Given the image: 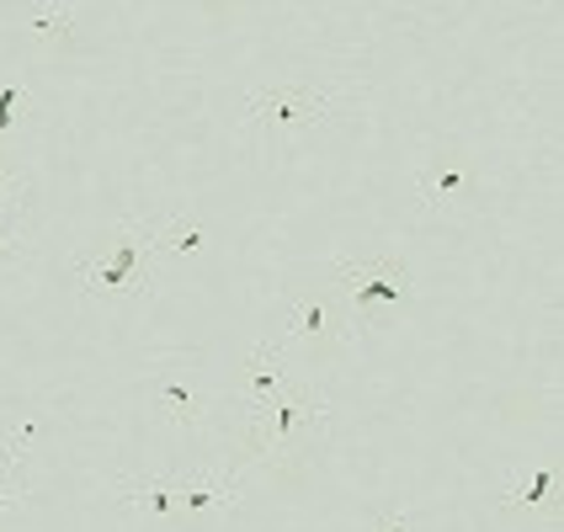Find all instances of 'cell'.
<instances>
[{
	"mask_svg": "<svg viewBox=\"0 0 564 532\" xmlns=\"http://www.w3.org/2000/svg\"><path fill=\"white\" fill-rule=\"evenodd\" d=\"M341 101V91L330 86H278V91H251L246 96V123H261L272 133V144L299 139L304 128H314L330 107Z\"/></svg>",
	"mask_w": 564,
	"mask_h": 532,
	"instance_id": "3957f363",
	"label": "cell"
},
{
	"mask_svg": "<svg viewBox=\"0 0 564 532\" xmlns=\"http://www.w3.org/2000/svg\"><path fill=\"white\" fill-rule=\"evenodd\" d=\"M336 293H346V319H351V336H362L368 325H378L383 314L410 310L415 304V287L400 256H378V261H336Z\"/></svg>",
	"mask_w": 564,
	"mask_h": 532,
	"instance_id": "7a4b0ae2",
	"label": "cell"
},
{
	"mask_svg": "<svg viewBox=\"0 0 564 532\" xmlns=\"http://www.w3.org/2000/svg\"><path fill=\"white\" fill-rule=\"evenodd\" d=\"M293 383L299 378H288V368H282V341H261L246 351V362H240V400L246 405H261V400H272Z\"/></svg>",
	"mask_w": 564,
	"mask_h": 532,
	"instance_id": "52a82bcc",
	"label": "cell"
},
{
	"mask_svg": "<svg viewBox=\"0 0 564 532\" xmlns=\"http://www.w3.org/2000/svg\"><path fill=\"white\" fill-rule=\"evenodd\" d=\"M229 501H235V479H197V485H182V490H176V506H187V511L229 506Z\"/></svg>",
	"mask_w": 564,
	"mask_h": 532,
	"instance_id": "7c38bea8",
	"label": "cell"
},
{
	"mask_svg": "<svg viewBox=\"0 0 564 532\" xmlns=\"http://www.w3.org/2000/svg\"><path fill=\"white\" fill-rule=\"evenodd\" d=\"M17 101H22V80H6L0 86V133H11L17 123Z\"/></svg>",
	"mask_w": 564,
	"mask_h": 532,
	"instance_id": "9a60e30c",
	"label": "cell"
},
{
	"mask_svg": "<svg viewBox=\"0 0 564 532\" xmlns=\"http://www.w3.org/2000/svg\"><path fill=\"white\" fill-rule=\"evenodd\" d=\"M150 272H155V240H150L144 219H118L107 256H75L80 293H91V298H144Z\"/></svg>",
	"mask_w": 564,
	"mask_h": 532,
	"instance_id": "6da1fadb",
	"label": "cell"
},
{
	"mask_svg": "<svg viewBox=\"0 0 564 532\" xmlns=\"http://www.w3.org/2000/svg\"><path fill=\"white\" fill-rule=\"evenodd\" d=\"M246 410V432L256 426H267L272 421V432H267V453H278L282 442L293 437V432H304V426H325V394L319 389H304V383H293V389H282L272 400H261V405H240Z\"/></svg>",
	"mask_w": 564,
	"mask_h": 532,
	"instance_id": "277c9868",
	"label": "cell"
},
{
	"mask_svg": "<svg viewBox=\"0 0 564 532\" xmlns=\"http://www.w3.org/2000/svg\"><path fill=\"white\" fill-rule=\"evenodd\" d=\"M176 490H182L176 479H123V506L165 517V511H176Z\"/></svg>",
	"mask_w": 564,
	"mask_h": 532,
	"instance_id": "8fae6325",
	"label": "cell"
},
{
	"mask_svg": "<svg viewBox=\"0 0 564 532\" xmlns=\"http://www.w3.org/2000/svg\"><path fill=\"white\" fill-rule=\"evenodd\" d=\"M282 351L293 341H310V346H341L357 341L351 336V319H346L341 293H299L288 298V325H282Z\"/></svg>",
	"mask_w": 564,
	"mask_h": 532,
	"instance_id": "5b68a950",
	"label": "cell"
},
{
	"mask_svg": "<svg viewBox=\"0 0 564 532\" xmlns=\"http://www.w3.org/2000/svg\"><path fill=\"white\" fill-rule=\"evenodd\" d=\"M150 240H155V261L160 256H203L208 251V229H197L192 219L150 224Z\"/></svg>",
	"mask_w": 564,
	"mask_h": 532,
	"instance_id": "30bf717a",
	"label": "cell"
},
{
	"mask_svg": "<svg viewBox=\"0 0 564 532\" xmlns=\"http://www.w3.org/2000/svg\"><path fill=\"white\" fill-rule=\"evenodd\" d=\"M373 532H405V517H400V511H394V517H378Z\"/></svg>",
	"mask_w": 564,
	"mask_h": 532,
	"instance_id": "2e32d148",
	"label": "cell"
},
{
	"mask_svg": "<svg viewBox=\"0 0 564 532\" xmlns=\"http://www.w3.org/2000/svg\"><path fill=\"white\" fill-rule=\"evenodd\" d=\"M0 219H22V176L0 165Z\"/></svg>",
	"mask_w": 564,
	"mask_h": 532,
	"instance_id": "5bb4252c",
	"label": "cell"
},
{
	"mask_svg": "<svg viewBox=\"0 0 564 532\" xmlns=\"http://www.w3.org/2000/svg\"><path fill=\"white\" fill-rule=\"evenodd\" d=\"M501 511H543L549 528L560 532V464H533V469L511 474Z\"/></svg>",
	"mask_w": 564,
	"mask_h": 532,
	"instance_id": "8992f818",
	"label": "cell"
},
{
	"mask_svg": "<svg viewBox=\"0 0 564 532\" xmlns=\"http://www.w3.org/2000/svg\"><path fill=\"white\" fill-rule=\"evenodd\" d=\"M155 410H160V421H171V426H187V432L208 426V400L197 394L192 373L160 378V383H155Z\"/></svg>",
	"mask_w": 564,
	"mask_h": 532,
	"instance_id": "ba28073f",
	"label": "cell"
},
{
	"mask_svg": "<svg viewBox=\"0 0 564 532\" xmlns=\"http://www.w3.org/2000/svg\"><path fill=\"white\" fill-rule=\"evenodd\" d=\"M69 22H75V11H69V6H48V11H32L28 28L37 32V37H59V32H69Z\"/></svg>",
	"mask_w": 564,
	"mask_h": 532,
	"instance_id": "4fadbf2b",
	"label": "cell"
},
{
	"mask_svg": "<svg viewBox=\"0 0 564 532\" xmlns=\"http://www.w3.org/2000/svg\"><path fill=\"white\" fill-rule=\"evenodd\" d=\"M474 187V171L464 160H432L421 176H415V197L426 203V208H447V203H458V197H469Z\"/></svg>",
	"mask_w": 564,
	"mask_h": 532,
	"instance_id": "9c48e42d",
	"label": "cell"
}]
</instances>
